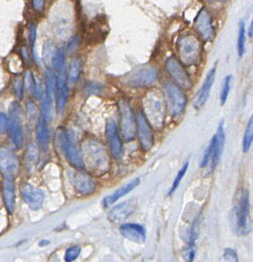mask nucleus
I'll use <instances>...</instances> for the list:
<instances>
[{
	"label": "nucleus",
	"mask_w": 253,
	"mask_h": 262,
	"mask_svg": "<svg viewBox=\"0 0 253 262\" xmlns=\"http://www.w3.org/2000/svg\"><path fill=\"white\" fill-rule=\"evenodd\" d=\"M21 194L23 200L33 210H38L42 207L45 195L41 190L37 189L29 184H23L21 188Z\"/></svg>",
	"instance_id": "nucleus-16"
},
{
	"label": "nucleus",
	"mask_w": 253,
	"mask_h": 262,
	"mask_svg": "<svg viewBox=\"0 0 253 262\" xmlns=\"http://www.w3.org/2000/svg\"><path fill=\"white\" fill-rule=\"evenodd\" d=\"M194 28L199 36L205 42L211 41L215 36L212 17L205 9H202L199 12L194 21Z\"/></svg>",
	"instance_id": "nucleus-12"
},
{
	"label": "nucleus",
	"mask_w": 253,
	"mask_h": 262,
	"mask_svg": "<svg viewBox=\"0 0 253 262\" xmlns=\"http://www.w3.org/2000/svg\"><path fill=\"white\" fill-rule=\"evenodd\" d=\"M0 172L7 181H13L19 172V161L7 148H0Z\"/></svg>",
	"instance_id": "nucleus-10"
},
{
	"label": "nucleus",
	"mask_w": 253,
	"mask_h": 262,
	"mask_svg": "<svg viewBox=\"0 0 253 262\" xmlns=\"http://www.w3.org/2000/svg\"><path fill=\"white\" fill-rule=\"evenodd\" d=\"M80 73H81V62L78 58H74L69 65L68 75V82L70 84H75L80 79Z\"/></svg>",
	"instance_id": "nucleus-29"
},
{
	"label": "nucleus",
	"mask_w": 253,
	"mask_h": 262,
	"mask_svg": "<svg viewBox=\"0 0 253 262\" xmlns=\"http://www.w3.org/2000/svg\"><path fill=\"white\" fill-rule=\"evenodd\" d=\"M158 73L156 68L147 67L134 71L126 79V84L134 88H148L156 81Z\"/></svg>",
	"instance_id": "nucleus-9"
},
{
	"label": "nucleus",
	"mask_w": 253,
	"mask_h": 262,
	"mask_svg": "<svg viewBox=\"0 0 253 262\" xmlns=\"http://www.w3.org/2000/svg\"><path fill=\"white\" fill-rule=\"evenodd\" d=\"M8 127V120L5 114L0 112V134L6 133Z\"/></svg>",
	"instance_id": "nucleus-40"
},
{
	"label": "nucleus",
	"mask_w": 253,
	"mask_h": 262,
	"mask_svg": "<svg viewBox=\"0 0 253 262\" xmlns=\"http://www.w3.org/2000/svg\"><path fill=\"white\" fill-rule=\"evenodd\" d=\"M177 53L182 64L188 67L198 65L202 56V45L194 34H184L177 40Z\"/></svg>",
	"instance_id": "nucleus-4"
},
{
	"label": "nucleus",
	"mask_w": 253,
	"mask_h": 262,
	"mask_svg": "<svg viewBox=\"0 0 253 262\" xmlns=\"http://www.w3.org/2000/svg\"><path fill=\"white\" fill-rule=\"evenodd\" d=\"M245 40H246L245 24L243 21H240L239 23V29H238V37H237V52L239 57H243L245 54Z\"/></svg>",
	"instance_id": "nucleus-26"
},
{
	"label": "nucleus",
	"mask_w": 253,
	"mask_h": 262,
	"mask_svg": "<svg viewBox=\"0 0 253 262\" xmlns=\"http://www.w3.org/2000/svg\"><path fill=\"white\" fill-rule=\"evenodd\" d=\"M29 41L31 48L32 54L34 57H36L34 54V47H35V41H36V37H37V29L36 25L34 23H29Z\"/></svg>",
	"instance_id": "nucleus-34"
},
{
	"label": "nucleus",
	"mask_w": 253,
	"mask_h": 262,
	"mask_svg": "<svg viewBox=\"0 0 253 262\" xmlns=\"http://www.w3.org/2000/svg\"><path fill=\"white\" fill-rule=\"evenodd\" d=\"M74 188L80 194H91L95 191V183L89 175L83 172H77L74 178Z\"/></svg>",
	"instance_id": "nucleus-21"
},
{
	"label": "nucleus",
	"mask_w": 253,
	"mask_h": 262,
	"mask_svg": "<svg viewBox=\"0 0 253 262\" xmlns=\"http://www.w3.org/2000/svg\"><path fill=\"white\" fill-rule=\"evenodd\" d=\"M26 86L32 93L34 92V85H35V77L30 71L26 72L25 78H24Z\"/></svg>",
	"instance_id": "nucleus-36"
},
{
	"label": "nucleus",
	"mask_w": 253,
	"mask_h": 262,
	"mask_svg": "<svg viewBox=\"0 0 253 262\" xmlns=\"http://www.w3.org/2000/svg\"><path fill=\"white\" fill-rule=\"evenodd\" d=\"M166 69L179 88L186 90H189L192 88L193 83L190 77L186 72L185 68L182 66L181 62L176 57H171L166 61Z\"/></svg>",
	"instance_id": "nucleus-11"
},
{
	"label": "nucleus",
	"mask_w": 253,
	"mask_h": 262,
	"mask_svg": "<svg viewBox=\"0 0 253 262\" xmlns=\"http://www.w3.org/2000/svg\"><path fill=\"white\" fill-rule=\"evenodd\" d=\"M3 195L6 209L12 214L15 209V190L12 181L6 180L4 182Z\"/></svg>",
	"instance_id": "nucleus-25"
},
{
	"label": "nucleus",
	"mask_w": 253,
	"mask_h": 262,
	"mask_svg": "<svg viewBox=\"0 0 253 262\" xmlns=\"http://www.w3.org/2000/svg\"><path fill=\"white\" fill-rule=\"evenodd\" d=\"M78 44V40H77L76 37H71L69 40H68V45H67V49L68 51H73L75 49Z\"/></svg>",
	"instance_id": "nucleus-42"
},
{
	"label": "nucleus",
	"mask_w": 253,
	"mask_h": 262,
	"mask_svg": "<svg viewBox=\"0 0 253 262\" xmlns=\"http://www.w3.org/2000/svg\"><path fill=\"white\" fill-rule=\"evenodd\" d=\"M136 132L142 149L145 151L150 150L153 145V133L145 116L140 111L137 115Z\"/></svg>",
	"instance_id": "nucleus-13"
},
{
	"label": "nucleus",
	"mask_w": 253,
	"mask_h": 262,
	"mask_svg": "<svg viewBox=\"0 0 253 262\" xmlns=\"http://www.w3.org/2000/svg\"><path fill=\"white\" fill-rule=\"evenodd\" d=\"M82 158L84 165L95 174H104L110 169V159L106 148L100 142L89 139L82 147Z\"/></svg>",
	"instance_id": "nucleus-1"
},
{
	"label": "nucleus",
	"mask_w": 253,
	"mask_h": 262,
	"mask_svg": "<svg viewBox=\"0 0 253 262\" xmlns=\"http://www.w3.org/2000/svg\"><path fill=\"white\" fill-rule=\"evenodd\" d=\"M32 6L35 12H42L45 7V0H32Z\"/></svg>",
	"instance_id": "nucleus-41"
},
{
	"label": "nucleus",
	"mask_w": 253,
	"mask_h": 262,
	"mask_svg": "<svg viewBox=\"0 0 253 262\" xmlns=\"http://www.w3.org/2000/svg\"><path fill=\"white\" fill-rule=\"evenodd\" d=\"M39 159V150L35 144H30L27 147L25 153L26 166L28 169H31L37 163Z\"/></svg>",
	"instance_id": "nucleus-28"
},
{
	"label": "nucleus",
	"mask_w": 253,
	"mask_h": 262,
	"mask_svg": "<svg viewBox=\"0 0 253 262\" xmlns=\"http://www.w3.org/2000/svg\"><path fill=\"white\" fill-rule=\"evenodd\" d=\"M55 52V46L52 43L46 42L43 46L42 58L43 62L46 64L51 63V58L53 57Z\"/></svg>",
	"instance_id": "nucleus-32"
},
{
	"label": "nucleus",
	"mask_w": 253,
	"mask_h": 262,
	"mask_svg": "<svg viewBox=\"0 0 253 262\" xmlns=\"http://www.w3.org/2000/svg\"><path fill=\"white\" fill-rule=\"evenodd\" d=\"M233 81V77L232 75H227L225 77L224 80H223V84H222V92H221V95H220V102L221 105H224L225 103L228 100V94L230 92L231 84Z\"/></svg>",
	"instance_id": "nucleus-31"
},
{
	"label": "nucleus",
	"mask_w": 253,
	"mask_h": 262,
	"mask_svg": "<svg viewBox=\"0 0 253 262\" xmlns=\"http://www.w3.org/2000/svg\"><path fill=\"white\" fill-rule=\"evenodd\" d=\"M36 137H37V141L40 144V148L43 150H46L48 147L50 134H49L48 127H47V121L44 118L43 116H40L39 121H38Z\"/></svg>",
	"instance_id": "nucleus-24"
},
{
	"label": "nucleus",
	"mask_w": 253,
	"mask_h": 262,
	"mask_svg": "<svg viewBox=\"0 0 253 262\" xmlns=\"http://www.w3.org/2000/svg\"><path fill=\"white\" fill-rule=\"evenodd\" d=\"M80 253V247H78V246L71 247V248H68L67 251H66L64 259H65V261H73V260L76 259L77 257L79 256Z\"/></svg>",
	"instance_id": "nucleus-35"
},
{
	"label": "nucleus",
	"mask_w": 253,
	"mask_h": 262,
	"mask_svg": "<svg viewBox=\"0 0 253 262\" xmlns=\"http://www.w3.org/2000/svg\"><path fill=\"white\" fill-rule=\"evenodd\" d=\"M106 138L111 153L116 159H121L123 156V145L117 133V126L113 121L107 122L106 128Z\"/></svg>",
	"instance_id": "nucleus-18"
},
{
	"label": "nucleus",
	"mask_w": 253,
	"mask_h": 262,
	"mask_svg": "<svg viewBox=\"0 0 253 262\" xmlns=\"http://www.w3.org/2000/svg\"><path fill=\"white\" fill-rule=\"evenodd\" d=\"M253 140V118L250 116L245 128V135L243 138V151L248 152L250 149Z\"/></svg>",
	"instance_id": "nucleus-30"
},
{
	"label": "nucleus",
	"mask_w": 253,
	"mask_h": 262,
	"mask_svg": "<svg viewBox=\"0 0 253 262\" xmlns=\"http://www.w3.org/2000/svg\"><path fill=\"white\" fill-rule=\"evenodd\" d=\"M120 115H121V130L123 139L125 142H130L136 134V121L130 106L124 100L119 102Z\"/></svg>",
	"instance_id": "nucleus-8"
},
{
	"label": "nucleus",
	"mask_w": 253,
	"mask_h": 262,
	"mask_svg": "<svg viewBox=\"0 0 253 262\" xmlns=\"http://www.w3.org/2000/svg\"><path fill=\"white\" fill-rule=\"evenodd\" d=\"M68 17H65L64 15L63 16H57V15L55 16L54 15V19H53L52 23H53V29H54L55 33L57 34V36L65 38L70 34L71 21Z\"/></svg>",
	"instance_id": "nucleus-23"
},
{
	"label": "nucleus",
	"mask_w": 253,
	"mask_h": 262,
	"mask_svg": "<svg viewBox=\"0 0 253 262\" xmlns=\"http://www.w3.org/2000/svg\"><path fill=\"white\" fill-rule=\"evenodd\" d=\"M120 232L123 237L136 243H144L145 242V230L139 224L128 223L120 226Z\"/></svg>",
	"instance_id": "nucleus-20"
},
{
	"label": "nucleus",
	"mask_w": 253,
	"mask_h": 262,
	"mask_svg": "<svg viewBox=\"0 0 253 262\" xmlns=\"http://www.w3.org/2000/svg\"><path fill=\"white\" fill-rule=\"evenodd\" d=\"M60 144L68 162L77 169L84 168L82 155L77 145L74 134L71 130H63L60 132Z\"/></svg>",
	"instance_id": "nucleus-5"
},
{
	"label": "nucleus",
	"mask_w": 253,
	"mask_h": 262,
	"mask_svg": "<svg viewBox=\"0 0 253 262\" xmlns=\"http://www.w3.org/2000/svg\"><path fill=\"white\" fill-rule=\"evenodd\" d=\"M216 79V68H211L209 71L207 75L205 77V81L203 83L201 88L198 91L194 99V107L196 110H199L205 105L207 101L208 98L210 96L211 89L213 85L214 81Z\"/></svg>",
	"instance_id": "nucleus-17"
},
{
	"label": "nucleus",
	"mask_w": 253,
	"mask_h": 262,
	"mask_svg": "<svg viewBox=\"0 0 253 262\" xmlns=\"http://www.w3.org/2000/svg\"><path fill=\"white\" fill-rule=\"evenodd\" d=\"M102 85L99 84V83H92V84H89L85 88V92L88 94H98L102 91Z\"/></svg>",
	"instance_id": "nucleus-39"
},
{
	"label": "nucleus",
	"mask_w": 253,
	"mask_h": 262,
	"mask_svg": "<svg viewBox=\"0 0 253 262\" xmlns=\"http://www.w3.org/2000/svg\"><path fill=\"white\" fill-rule=\"evenodd\" d=\"M224 144V122L222 121H220L216 134L211 139V143L209 144L207 149L205 150V155L203 157L201 167L204 168V176H208L216 168L219 162L220 158L222 156Z\"/></svg>",
	"instance_id": "nucleus-3"
},
{
	"label": "nucleus",
	"mask_w": 253,
	"mask_h": 262,
	"mask_svg": "<svg viewBox=\"0 0 253 262\" xmlns=\"http://www.w3.org/2000/svg\"><path fill=\"white\" fill-rule=\"evenodd\" d=\"M9 133L12 143L17 149L23 146V129L22 125V107L17 102H12L9 111Z\"/></svg>",
	"instance_id": "nucleus-7"
},
{
	"label": "nucleus",
	"mask_w": 253,
	"mask_h": 262,
	"mask_svg": "<svg viewBox=\"0 0 253 262\" xmlns=\"http://www.w3.org/2000/svg\"><path fill=\"white\" fill-rule=\"evenodd\" d=\"M136 199H130L125 201L123 203H120L118 205L115 206L113 209H111L109 213V220L115 224H119L128 219L131 214H133L137 208Z\"/></svg>",
	"instance_id": "nucleus-14"
},
{
	"label": "nucleus",
	"mask_w": 253,
	"mask_h": 262,
	"mask_svg": "<svg viewBox=\"0 0 253 262\" xmlns=\"http://www.w3.org/2000/svg\"><path fill=\"white\" fill-rule=\"evenodd\" d=\"M158 91L148 92L143 100L144 116L155 129H162L165 120V102Z\"/></svg>",
	"instance_id": "nucleus-2"
},
{
	"label": "nucleus",
	"mask_w": 253,
	"mask_h": 262,
	"mask_svg": "<svg viewBox=\"0 0 253 262\" xmlns=\"http://www.w3.org/2000/svg\"><path fill=\"white\" fill-rule=\"evenodd\" d=\"M15 93L18 99H23V83L21 79H16L13 83Z\"/></svg>",
	"instance_id": "nucleus-38"
},
{
	"label": "nucleus",
	"mask_w": 253,
	"mask_h": 262,
	"mask_svg": "<svg viewBox=\"0 0 253 262\" xmlns=\"http://www.w3.org/2000/svg\"><path fill=\"white\" fill-rule=\"evenodd\" d=\"M139 182L140 181H139V178H136V179H134L129 183L126 184L125 186L120 187L119 189H117L116 192H114V193H112L108 197H106L103 201V204L106 208H108L110 206L112 205L113 203H116L118 199L123 198L125 195L129 193L131 191H133L134 188H136L137 186H139Z\"/></svg>",
	"instance_id": "nucleus-22"
},
{
	"label": "nucleus",
	"mask_w": 253,
	"mask_h": 262,
	"mask_svg": "<svg viewBox=\"0 0 253 262\" xmlns=\"http://www.w3.org/2000/svg\"><path fill=\"white\" fill-rule=\"evenodd\" d=\"M223 259L226 261H239V258L237 255L236 252L232 248H226L223 254Z\"/></svg>",
	"instance_id": "nucleus-37"
},
{
	"label": "nucleus",
	"mask_w": 253,
	"mask_h": 262,
	"mask_svg": "<svg viewBox=\"0 0 253 262\" xmlns=\"http://www.w3.org/2000/svg\"><path fill=\"white\" fill-rule=\"evenodd\" d=\"M165 104L172 116H179L183 113L187 105L185 93L178 85L167 82L163 85Z\"/></svg>",
	"instance_id": "nucleus-6"
},
{
	"label": "nucleus",
	"mask_w": 253,
	"mask_h": 262,
	"mask_svg": "<svg viewBox=\"0 0 253 262\" xmlns=\"http://www.w3.org/2000/svg\"><path fill=\"white\" fill-rule=\"evenodd\" d=\"M21 56L23 57V59L25 60L26 62H29V52L26 47H22L21 49Z\"/></svg>",
	"instance_id": "nucleus-43"
},
{
	"label": "nucleus",
	"mask_w": 253,
	"mask_h": 262,
	"mask_svg": "<svg viewBox=\"0 0 253 262\" xmlns=\"http://www.w3.org/2000/svg\"><path fill=\"white\" fill-rule=\"evenodd\" d=\"M188 166H189V162H186V163L183 165L182 168H181L179 172H178V173H177V177H176L175 181H174L173 185L171 186V191L168 192V195H170V196L173 194L174 192L177 191L178 186H180L181 181H182L183 177L185 176L186 172L188 171Z\"/></svg>",
	"instance_id": "nucleus-33"
},
{
	"label": "nucleus",
	"mask_w": 253,
	"mask_h": 262,
	"mask_svg": "<svg viewBox=\"0 0 253 262\" xmlns=\"http://www.w3.org/2000/svg\"><path fill=\"white\" fill-rule=\"evenodd\" d=\"M194 249H192V250L189 252V257H188V261H193L194 260Z\"/></svg>",
	"instance_id": "nucleus-44"
},
{
	"label": "nucleus",
	"mask_w": 253,
	"mask_h": 262,
	"mask_svg": "<svg viewBox=\"0 0 253 262\" xmlns=\"http://www.w3.org/2000/svg\"><path fill=\"white\" fill-rule=\"evenodd\" d=\"M252 36V23H250V28H249V37L251 38Z\"/></svg>",
	"instance_id": "nucleus-45"
},
{
	"label": "nucleus",
	"mask_w": 253,
	"mask_h": 262,
	"mask_svg": "<svg viewBox=\"0 0 253 262\" xmlns=\"http://www.w3.org/2000/svg\"><path fill=\"white\" fill-rule=\"evenodd\" d=\"M250 211V203H249V194L247 191L242 192L239 200V204L235 209V219H236L237 228L242 232H247L248 219Z\"/></svg>",
	"instance_id": "nucleus-15"
},
{
	"label": "nucleus",
	"mask_w": 253,
	"mask_h": 262,
	"mask_svg": "<svg viewBox=\"0 0 253 262\" xmlns=\"http://www.w3.org/2000/svg\"><path fill=\"white\" fill-rule=\"evenodd\" d=\"M55 97H56V104L58 113L63 112L65 107L66 102L68 99V85L66 81L65 73L64 71L57 73L55 83Z\"/></svg>",
	"instance_id": "nucleus-19"
},
{
	"label": "nucleus",
	"mask_w": 253,
	"mask_h": 262,
	"mask_svg": "<svg viewBox=\"0 0 253 262\" xmlns=\"http://www.w3.org/2000/svg\"><path fill=\"white\" fill-rule=\"evenodd\" d=\"M65 49L59 48L55 51L54 55L51 58V64L54 68V70L57 73L64 71V64H65Z\"/></svg>",
	"instance_id": "nucleus-27"
}]
</instances>
